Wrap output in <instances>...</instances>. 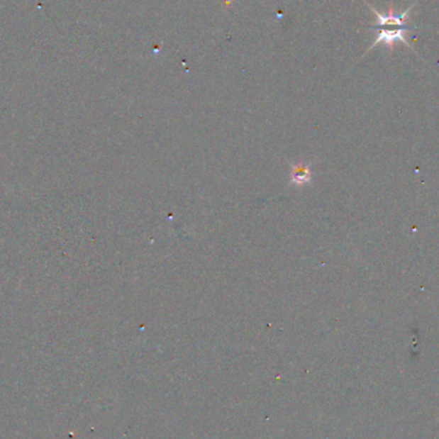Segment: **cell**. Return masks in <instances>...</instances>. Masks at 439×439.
Returning a JSON list of instances; mask_svg holds the SVG:
<instances>
[{"instance_id": "obj_1", "label": "cell", "mask_w": 439, "mask_h": 439, "mask_svg": "<svg viewBox=\"0 0 439 439\" xmlns=\"http://www.w3.org/2000/svg\"><path fill=\"white\" fill-rule=\"evenodd\" d=\"M418 1H419V0H416L413 4H411L410 7L406 9L404 13L401 14H394L393 6L389 7V13H379L378 9H375V8L370 6V4L366 1L367 7L370 8L372 11V13L377 16V25L372 26V28H375V31H377V38H375V41H374V44H372V47L366 50V53H367L369 50H372V48L379 45V44H385L387 47H389V49L392 50L396 43H404V44H406L407 47L411 49L413 53H416V52L413 50V48L411 47L410 41L406 39L405 34L406 31L412 30V28H416L415 26L409 25L407 17H409V14L411 13L412 8L418 4Z\"/></svg>"}]
</instances>
